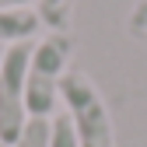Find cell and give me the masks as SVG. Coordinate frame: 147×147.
I'll return each mask as SVG.
<instances>
[{
  "instance_id": "1",
  "label": "cell",
  "mask_w": 147,
  "mask_h": 147,
  "mask_svg": "<svg viewBox=\"0 0 147 147\" xmlns=\"http://www.w3.org/2000/svg\"><path fill=\"white\" fill-rule=\"evenodd\" d=\"M74 46H77V39L70 32H46V39L32 42L28 77H25L28 119H53L56 102H60V81L74 56Z\"/></svg>"
},
{
  "instance_id": "6",
  "label": "cell",
  "mask_w": 147,
  "mask_h": 147,
  "mask_svg": "<svg viewBox=\"0 0 147 147\" xmlns=\"http://www.w3.org/2000/svg\"><path fill=\"white\" fill-rule=\"evenodd\" d=\"M49 126H53V119H28L25 133L18 137L14 147H49Z\"/></svg>"
},
{
  "instance_id": "11",
  "label": "cell",
  "mask_w": 147,
  "mask_h": 147,
  "mask_svg": "<svg viewBox=\"0 0 147 147\" xmlns=\"http://www.w3.org/2000/svg\"><path fill=\"white\" fill-rule=\"evenodd\" d=\"M0 147H7V144H4V140H0Z\"/></svg>"
},
{
  "instance_id": "2",
  "label": "cell",
  "mask_w": 147,
  "mask_h": 147,
  "mask_svg": "<svg viewBox=\"0 0 147 147\" xmlns=\"http://www.w3.org/2000/svg\"><path fill=\"white\" fill-rule=\"evenodd\" d=\"M60 102L67 105V119L81 147H116L112 116L95 81L81 70H67L60 81Z\"/></svg>"
},
{
  "instance_id": "5",
  "label": "cell",
  "mask_w": 147,
  "mask_h": 147,
  "mask_svg": "<svg viewBox=\"0 0 147 147\" xmlns=\"http://www.w3.org/2000/svg\"><path fill=\"white\" fill-rule=\"evenodd\" d=\"M35 14H39L42 28L67 32V21L74 14V0H35Z\"/></svg>"
},
{
  "instance_id": "8",
  "label": "cell",
  "mask_w": 147,
  "mask_h": 147,
  "mask_svg": "<svg viewBox=\"0 0 147 147\" xmlns=\"http://www.w3.org/2000/svg\"><path fill=\"white\" fill-rule=\"evenodd\" d=\"M126 32H130V39L147 46V0H137L133 4L130 18H126Z\"/></svg>"
},
{
  "instance_id": "3",
  "label": "cell",
  "mask_w": 147,
  "mask_h": 147,
  "mask_svg": "<svg viewBox=\"0 0 147 147\" xmlns=\"http://www.w3.org/2000/svg\"><path fill=\"white\" fill-rule=\"evenodd\" d=\"M28 56L32 42H14L4 49V60H0V140L7 147H14L28 126V109H25Z\"/></svg>"
},
{
  "instance_id": "7",
  "label": "cell",
  "mask_w": 147,
  "mask_h": 147,
  "mask_svg": "<svg viewBox=\"0 0 147 147\" xmlns=\"http://www.w3.org/2000/svg\"><path fill=\"white\" fill-rule=\"evenodd\" d=\"M49 147H81L77 137H74V126H70L67 112H63V116H53V126H49Z\"/></svg>"
},
{
  "instance_id": "4",
  "label": "cell",
  "mask_w": 147,
  "mask_h": 147,
  "mask_svg": "<svg viewBox=\"0 0 147 147\" xmlns=\"http://www.w3.org/2000/svg\"><path fill=\"white\" fill-rule=\"evenodd\" d=\"M42 32V21L35 7L21 11H0V46H14V42H32Z\"/></svg>"
},
{
  "instance_id": "9",
  "label": "cell",
  "mask_w": 147,
  "mask_h": 147,
  "mask_svg": "<svg viewBox=\"0 0 147 147\" xmlns=\"http://www.w3.org/2000/svg\"><path fill=\"white\" fill-rule=\"evenodd\" d=\"M35 0H0V11H21V7H32Z\"/></svg>"
},
{
  "instance_id": "10",
  "label": "cell",
  "mask_w": 147,
  "mask_h": 147,
  "mask_svg": "<svg viewBox=\"0 0 147 147\" xmlns=\"http://www.w3.org/2000/svg\"><path fill=\"white\" fill-rule=\"evenodd\" d=\"M4 49H7V46H0V60H4Z\"/></svg>"
}]
</instances>
